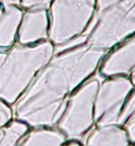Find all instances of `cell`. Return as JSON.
Returning <instances> with one entry per match:
<instances>
[{
  "instance_id": "obj_4",
  "label": "cell",
  "mask_w": 135,
  "mask_h": 146,
  "mask_svg": "<svg viewBox=\"0 0 135 146\" xmlns=\"http://www.w3.org/2000/svg\"><path fill=\"white\" fill-rule=\"evenodd\" d=\"M135 34V17L130 10L113 7L94 13L84 32L86 44L94 48L106 51Z\"/></svg>"
},
{
  "instance_id": "obj_16",
  "label": "cell",
  "mask_w": 135,
  "mask_h": 146,
  "mask_svg": "<svg viewBox=\"0 0 135 146\" xmlns=\"http://www.w3.org/2000/svg\"><path fill=\"white\" fill-rule=\"evenodd\" d=\"M11 118V111L4 102L0 101V127L5 126Z\"/></svg>"
},
{
  "instance_id": "obj_9",
  "label": "cell",
  "mask_w": 135,
  "mask_h": 146,
  "mask_svg": "<svg viewBox=\"0 0 135 146\" xmlns=\"http://www.w3.org/2000/svg\"><path fill=\"white\" fill-rule=\"evenodd\" d=\"M23 11L20 7H8L0 18V50L8 51L15 44Z\"/></svg>"
},
{
  "instance_id": "obj_7",
  "label": "cell",
  "mask_w": 135,
  "mask_h": 146,
  "mask_svg": "<svg viewBox=\"0 0 135 146\" xmlns=\"http://www.w3.org/2000/svg\"><path fill=\"white\" fill-rule=\"evenodd\" d=\"M49 15L47 9L36 8L23 12L18 31V42L20 45H34L48 37Z\"/></svg>"
},
{
  "instance_id": "obj_3",
  "label": "cell",
  "mask_w": 135,
  "mask_h": 146,
  "mask_svg": "<svg viewBox=\"0 0 135 146\" xmlns=\"http://www.w3.org/2000/svg\"><path fill=\"white\" fill-rule=\"evenodd\" d=\"M95 13V0H53L48 37L58 47L83 35Z\"/></svg>"
},
{
  "instance_id": "obj_14",
  "label": "cell",
  "mask_w": 135,
  "mask_h": 146,
  "mask_svg": "<svg viewBox=\"0 0 135 146\" xmlns=\"http://www.w3.org/2000/svg\"><path fill=\"white\" fill-rule=\"evenodd\" d=\"M135 116V93L130 96V100L128 101L126 106L122 111H120L119 118L117 122L124 123L128 119H131Z\"/></svg>"
},
{
  "instance_id": "obj_2",
  "label": "cell",
  "mask_w": 135,
  "mask_h": 146,
  "mask_svg": "<svg viewBox=\"0 0 135 146\" xmlns=\"http://www.w3.org/2000/svg\"><path fill=\"white\" fill-rule=\"evenodd\" d=\"M54 50L49 41L10 48L0 68V98L9 103L15 102L34 74L52 59Z\"/></svg>"
},
{
  "instance_id": "obj_13",
  "label": "cell",
  "mask_w": 135,
  "mask_h": 146,
  "mask_svg": "<svg viewBox=\"0 0 135 146\" xmlns=\"http://www.w3.org/2000/svg\"><path fill=\"white\" fill-rule=\"evenodd\" d=\"M134 5L135 0H95V13L113 7H120L127 10H130Z\"/></svg>"
},
{
  "instance_id": "obj_8",
  "label": "cell",
  "mask_w": 135,
  "mask_h": 146,
  "mask_svg": "<svg viewBox=\"0 0 135 146\" xmlns=\"http://www.w3.org/2000/svg\"><path fill=\"white\" fill-rule=\"evenodd\" d=\"M135 67V34L106 57L101 67L106 76L127 74Z\"/></svg>"
},
{
  "instance_id": "obj_11",
  "label": "cell",
  "mask_w": 135,
  "mask_h": 146,
  "mask_svg": "<svg viewBox=\"0 0 135 146\" xmlns=\"http://www.w3.org/2000/svg\"><path fill=\"white\" fill-rule=\"evenodd\" d=\"M64 141V136L53 130H36L30 133L19 146H60Z\"/></svg>"
},
{
  "instance_id": "obj_12",
  "label": "cell",
  "mask_w": 135,
  "mask_h": 146,
  "mask_svg": "<svg viewBox=\"0 0 135 146\" xmlns=\"http://www.w3.org/2000/svg\"><path fill=\"white\" fill-rule=\"evenodd\" d=\"M26 131L24 124L13 122L8 127L0 129V146H15Z\"/></svg>"
},
{
  "instance_id": "obj_17",
  "label": "cell",
  "mask_w": 135,
  "mask_h": 146,
  "mask_svg": "<svg viewBox=\"0 0 135 146\" xmlns=\"http://www.w3.org/2000/svg\"><path fill=\"white\" fill-rule=\"evenodd\" d=\"M128 133H129V137L132 141L135 142V116L133 118L130 119L129 123L127 126Z\"/></svg>"
},
{
  "instance_id": "obj_5",
  "label": "cell",
  "mask_w": 135,
  "mask_h": 146,
  "mask_svg": "<svg viewBox=\"0 0 135 146\" xmlns=\"http://www.w3.org/2000/svg\"><path fill=\"white\" fill-rule=\"evenodd\" d=\"M98 88V80H90L70 99L67 112L59 123L60 129L69 137H80L92 126L93 104Z\"/></svg>"
},
{
  "instance_id": "obj_18",
  "label": "cell",
  "mask_w": 135,
  "mask_h": 146,
  "mask_svg": "<svg viewBox=\"0 0 135 146\" xmlns=\"http://www.w3.org/2000/svg\"><path fill=\"white\" fill-rule=\"evenodd\" d=\"M20 3L21 0H0V5L4 9L8 7H19Z\"/></svg>"
},
{
  "instance_id": "obj_15",
  "label": "cell",
  "mask_w": 135,
  "mask_h": 146,
  "mask_svg": "<svg viewBox=\"0 0 135 146\" xmlns=\"http://www.w3.org/2000/svg\"><path fill=\"white\" fill-rule=\"evenodd\" d=\"M53 0H21L20 6L23 9H36V8H45L47 9V7L51 4Z\"/></svg>"
},
{
  "instance_id": "obj_20",
  "label": "cell",
  "mask_w": 135,
  "mask_h": 146,
  "mask_svg": "<svg viewBox=\"0 0 135 146\" xmlns=\"http://www.w3.org/2000/svg\"><path fill=\"white\" fill-rule=\"evenodd\" d=\"M131 80H132L133 84H135V67L132 69V73H131Z\"/></svg>"
},
{
  "instance_id": "obj_10",
  "label": "cell",
  "mask_w": 135,
  "mask_h": 146,
  "mask_svg": "<svg viewBox=\"0 0 135 146\" xmlns=\"http://www.w3.org/2000/svg\"><path fill=\"white\" fill-rule=\"evenodd\" d=\"M88 146H128L125 131L114 126H103L94 130L87 141Z\"/></svg>"
},
{
  "instance_id": "obj_22",
  "label": "cell",
  "mask_w": 135,
  "mask_h": 146,
  "mask_svg": "<svg viewBox=\"0 0 135 146\" xmlns=\"http://www.w3.org/2000/svg\"><path fill=\"white\" fill-rule=\"evenodd\" d=\"M3 11H4V8H3L1 5H0V18H1V16H2Z\"/></svg>"
},
{
  "instance_id": "obj_21",
  "label": "cell",
  "mask_w": 135,
  "mask_h": 146,
  "mask_svg": "<svg viewBox=\"0 0 135 146\" xmlns=\"http://www.w3.org/2000/svg\"><path fill=\"white\" fill-rule=\"evenodd\" d=\"M130 14L131 15H133L134 17H135V5L133 6V8L131 9L130 10Z\"/></svg>"
},
{
  "instance_id": "obj_6",
  "label": "cell",
  "mask_w": 135,
  "mask_h": 146,
  "mask_svg": "<svg viewBox=\"0 0 135 146\" xmlns=\"http://www.w3.org/2000/svg\"><path fill=\"white\" fill-rule=\"evenodd\" d=\"M132 88L125 77H116L105 82L99 90L95 102V118L101 127L118 121L124 100Z\"/></svg>"
},
{
  "instance_id": "obj_23",
  "label": "cell",
  "mask_w": 135,
  "mask_h": 146,
  "mask_svg": "<svg viewBox=\"0 0 135 146\" xmlns=\"http://www.w3.org/2000/svg\"><path fill=\"white\" fill-rule=\"evenodd\" d=\"M67 146H80L78 143H75V142H73V143H70L69 145H67Z\"/></svg>"
},
{
  "instance_id": "obj_19",
  "label": "cell",
  "mask_w": 135,
  "mask_h": 146,
  "mask_svg": "<svg viewBox=\"0 0 135 146\" xmlns=\"http://www.w3.org/2000/svg\"><path fill=\"white\" fill-rule=\"evenodd\" d=\"M6 56H7V51L0 50V68H1L3 62H4V60L6 59Z\"/></svg>"
},
{
  "instance_id": "obj_1",
  "label": "cell",
  "mask_w": 135,
  "mask_h": 146,
  "mask_svg": "<svg viewBox=\"0 0 135 146\" xmlns=\"http://www.w3.org/2000/svg\"><path fill=\"white\" fill-rule=\"evenodd\" d=\"M106 52L84 43L56 55L16 103L17 118L33 127L55 124L69 92L96 69Z\"/></svg>"
}]
</instances>
